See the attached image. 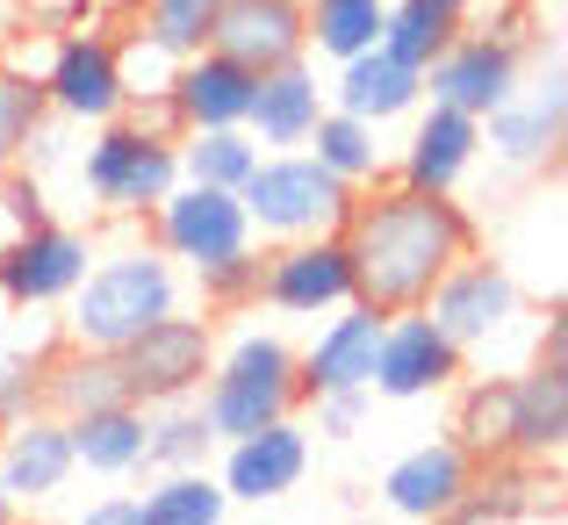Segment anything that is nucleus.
Returning <instances> with one entry per match:
<instances>
[{"label": "nucleus", "instance_id": "nucleus-1", "mask_svg": "<svg viewBox=\"0 0 568 525\" xmlns=\"http://www.w3.org/2000/svg\"><path fill=\"white\" fill-rule=\"evenodd\" d=\"M346 260L353 289L375 310H425V295L446 281V266L468 260L483 245V223L468 216V202L432 188H403V180H375L353 194L346 216Z\"/></svg>", "mask_w": 568, "mask_h": 525}, {"label": "nucleus", "instance_id": "nucleus-2", "mask_svg": "<svg viewBox=\"0 0 568 525\" xmlns=\"http://www.w3.org/2000/svg\"><path fill=\"white\" fill-rule=\"evenodd\" d=\"M425 317L454 339L468 374H518V367H532V353L547 339V317L518 289V274L504 260H489L483 245L446 266V281L425 295Z\"/></svg>", "mask_w": 568, "mask_h": 525}, {"label": "nucleus", "instance_id": "nucleus-3", "mask_svg": "<svg viewBox=\"0 0 568 525\" xmlns=\"http://www.w3.org/2000/svg\"><path fill=\"white\" fill-rule=\"evenodd\" d=\"M187 310V274L166 252L144 245H115L94 252L80 274V289L65 295V346H94V353H123L144 324Z\"/></svg>", "mask_w": 568, "mask_h": 525}, {"label": "nucleus", "instance_id": "nucleus-4", "mask_svg": "<svg viewBox=\"0 0 568 525\" xmlns=\"http://www.w3.org/2000/svg\"><path fill=\"white\" fill-rule=\"evenodd\" d=\"M194 403H202L216 446L245 440V432L274 425V417H295V411H303V388H295V346L281 332H231V339H216V360H209Z\"/></svg>", "mask_w": 568, "mask_h": 525}, {"label": "nucleus", "instance_id": "nucleus-5", "mask_svg": "<svg viewBox=\"0 0 568 525\" xmlns=\"http://www.w3.org/2000/svg\"><path fill=\"white\" fill-rule=\"evenodd\" d=\"M80 188L94 194L101 216H152L173 188H181V138L138 123V115H109V123L87 130L80 152Z\"/></svg>", "mask_w": 568, "mask_h": 525}, {"label": "nucleus", "instance_id": "nucleus-6", "mask_svg": "<svg viewBox=\"0 0 568 525\" xmlns=\"http://www.w3.org/2000/svg\"><path fill=\"white\" fill-rule=\"evenodd\" d=\"M353 194L361 188H346L310 152H260L237 202H245V223L260 245H288V238H338L353 216Z\"/></svg>", "mask_w": 568, "mask_h": 525}, {"label": "nucleus", "instance_id": "nucleus-7", "mask_svg": "<svg viewBox=\"0 0 568 525\" xmlns=\"http://www.w3.org/2000/svg\"><path fill=\"white\" fill-rule=\"evenodd\" d=\"M561 138H568V58L561 37H532L518 94L483 115V152L504 173H555Z\"/></svg>", "mask_w": 568, "mask_h": 525}, {"label": "nucleus", "instance_id": "nucleus-8", "mask_svg": "<svg viewBox=\"0 0 568 525\" xmlns=\"http://www.w3.org/2000/svg\"><path fill=\"white\" fill-rule=\"evenodd\" d=\"M43 109L58 115V123H109V115H123V72H115V29H58L51 43H43Z\"/></svg>", "mask_w": 568, "mask_h": 525}, {"label": "nucleus", "instance_id": "nucleus-9", "mask_svg": "<svg viewBox=\"0 0 568 525\" xmlns=\"http://www.w3.org/2000/svg\"><path fill=\"white\" fill-rule=\"evenodd\" d=\"M115 360H123L130 403H144V411H159V403H194L209 360H216V317H187V310H173V317L144 324Z\"/></svg>", "mask_w": 568, "mask_h": 525}, {"label": "nucleus", "instance_id": "nucleus-10", "mask_svg": "<svg viewBox=\"0 0 568 525\" xmlns=\"http://www.w3.org/2000/svg\"><path fill=\"white\" fill-rule=\"evenodd\" d=\"M144 223H152V245L166 252L181 274H202V266L260 245L252 223H245V202H237L231 188H194V180H181V188H173Z\"/></svg>", "mask_w": 568, "mask_h": 525}, {"label": "nucleus", "instance_id": "nucleus-11", "mask_svg": "<svg viewBox=\"0 0 568 525\" xmlns=\"http://www.w3.org/2000/svg\"><path fill=\"white\" fill-rule=\"evenodd\" d=\"M526 51H532V37H483V29H460V37L425 65V101H446V109H460V115L483 123L497 101L518 94Z\"/></svg>", "mask_w": 568, "mask_h": 525}, {"label": "nucleus", "instance_id": "nucleus-12", "mask_svg": "<svg viewBox=\"0 0 568 525\" xmlns=\"http://www.w3.org/2000/svg\"><path fill=\"white\" fill-rule=\"evenodd\" d=\"M353 295L361 289H353L346 238H288L260 252V303L281 317H332Z\"/></svg>", "mask_w": 568, "mask_h": 525}, {"label": "nucleus", "instance_id": "nucleus-13", "mask_svg": "<svg viewBox=\"0 0 568 525\" xmlns=\"http://www.w3.org/2000/svg\"><path fill=\"white\" fill-rule=\"evenodd\" d=\"M87 260H94V238H87V231H72V223H58V216L29 223V231L0 252V303H8V310L65 303V295L80 289Z\"/></svg>", "mask_w": 568, "mask_h": 525}, {"label": "nucleus", "instance_id": "nucleus-14", "mask_svg": "<svg viewBox=\"0 0 568 525\" xmlns=\"http://www.w3.org/2000/svg\"><path fill=\"white\" fill-rule=\"evenodd\" d=\"M460 374H468V367H460L454 339H446L425 310H388L382 346H375V382H367L375 396H388V403H425V396H446Z\"/></svg>", "mask_w": 568, "mask_h": 525}, {"label": "nucleus", "instance_id": "nucleus-15", "mask_svg": "<svg viewBox=\"0 0 568 525\" xmlns=\"http://www.w3.org/2000/svg\"><path fill=\"white\" fill-rule=\"evenodd\" d=\"M303 475H310V425L303 417H274V425L216 446V483L231 504H281L288 489H303Z\"/></svg>", "mask_w": 568, "mask_h": 525}, {"label": "nucleus", "instance_id": "nucleus-16", "mask_svg": "<svg viewBox=\"0 0 568 525\" xmlns=\"http://www.w3.org/2000/svg\"><path fill=\"white\" fill-rule=\"evenodd\" d=\"M483 159V123L460 109H446V101H417L410 109V138H403V152H388V180H403V188H432V194H454L468 166Z\"/></svg>", "mask_w": 568, "mask_h": 525}, {"label": "nucleus", "instance_id": "nucleus-17", "mask_svg": "<svg viewBox=\"0 0 568 525\" xmlns=\"http://www.w3.org/2000/svg\"><path fill=\"white\" fill-rule=\"evenodd\" d=\"M382 324H388V310L361 303V295H353V303H338L332 317L317 324V339H310V346H295V388H303V403L324 396V388H367V382H375Z\"/></svg>", "mask_w": 568, "mask_h": 525}, {"label": "nucleus", "instance_id": "nucleus-18", "mask_svg": "<svg viewBox=\"0 0 568 525\" xmlns=\"http://www.w3.org/2000/svg\"><path fill=\"white\" fill-rule=\"evenodd\" d=\"M324 109H332V94H324V80H317V58H288V65L252 80L245 130H252L260 152H303Z\"/></svg>", "mask_w": 568, "mask_h": 525}, {"label": "nucleus", "instance_id": "nucleus-19", "mask_svg": "<svg viewBox=\"0 0 568 525\" xmlns=\"http://www.w3.org/2000/svg\"><path fill=\"white\" fill-rule=\"evenodd\" d=\"M252 80L260 72L252 65H237V58H223V51H194L173 65V87H166V109H173V130H231V123H245V109H252Z\"/></svg>", "mask_w": 568, "mask_h": 525}, {"label": "nucleus", "instance_id": "nucleus-20", "mask_svg": "<svg viewBox=\"0 0 568 525\" xmlns=\"http://www.w3.org/2000/svg\"><path fill=\"white\" fill-rule=\"evenodd\" d=\"M72 475H80V461H72V432L58 411H29L22 425L0 432V489L14 504H51Z\"/></svg>", "mask_w": 568, "mask_h": 525}, {"label": "nucleus", "instance_id": "nucleus-21", "mask_svg": "<svg viewBox=\"0 0 568 525\" xmlns=\"http://www.w3.org/2000/svg\"><path fill=\"white\" fill-rule=\"evenodd\" d=\"M209 51L237 58L252 72H274L303 51V0H223L209 22Z\"/></svg>", "mask_w": 568, "mask_h": 525}, {"label": "nucleus", "instance_id": "nucleus-22", "mask_svg": "<svg viewBox=\"0 0 568 525\" xmlns=\"http://www.w3.org/2000/svg\"><path fill=\"white\" fill-rule=\"evenodd\" d=\"M468 483H475L468 446L460 440H425L382 475V504H388V518H403V525H432Z\"/></svg>", "mask_w": 568, "mask_h": 525}, {"label": "nucleus", "instance_id": "nucleus-23", "mask_svg": "<svg viewBox=\"0 0 568 525\" xmlns=\"http://www.w3.org/2000/svg\"><path fill=\"white\" fill-rule=\"evenodd\" d=\"M568 446V360H532L511 374V461L555 468Z\"/></svg>", "mask_w": 568, "mask_h": 525}, {"label": "nucleus", "instance_id": "nucleus-24", "mask_svg": "<svg viewBox=\"0 0 568 525\" xmlns=\"http://www.w3.org/2000/svg\"><path fill=\"white\" fill-rule=\"evenodd\" d=\"M324 94H332V109L361 115V123H396V115H410L417 101H425V72L403 65V58H388L382 43L361 58H346V65H332V80H324Z\"/></svg>", "mask_w": 568, "mask_h": 525}, {"label": "nucleus", "instance_id": "nucleus-25", "mask_svg": "<svg viewBox=\"0 0 568 525\" xmlns=\"http://www.w3.org/2000/svg\"><path fill=\"white\" fill-rule=\"evenodd\" d=\"M109 403H130V382H123L115 353H94V346L43 353V411L80 417V411H109Z\"/></svg>", "mask_w": 568, "mask_h": 525}, {"label": "nucleus", "instance_id": "nucleus-26", "mask_svg": "<svg viewBox=\"0 0 568 525\" xmlns=\"http://www.w3.org/2000/svg\"><path fill=\"white\" fill-rule=\"evenodd\" d=\"M65 432H72V461H80L87 475H109V483L144 475V403L80 411V417H65Z\"/></svg>", "mask_w": 568, "mask_h": 525}, {"label": "nucleus", "instance_id": "nucleus-27", "mask_svg": "<svg viewBox=\"0 0 568 525\" xmlns=\"http://www.w3.org/2000/svg\"><path fill=\"white\" fill-rule=\"evenodd\" d=\"M532 504H540V468H526V461H489V468H475V483L432 525H518Z\"/></svg>", "mask_w": 568, "mask_h": 525}, {"label": "nucleus", "instance_id": "nucleus-28", "mask_svg": "<svg viewBox=\"0 0 568 525\" xmlns=\"http://www.w3.org/2000/svg\"><path fill=\"white\" fill-rule=\"evenodd\" d=\"M446 440L468 446L475 468L511 461V374H475V382L460 388V403H454V432H446Z\"/></svg>", "mask_w": 568, "mask_h": 525}, {"label": "nucleus", "instance_id": "nucleus-29", "mask_svg": "<svg viewBox=\"0 0 568 525\" xmlns=\"http://www.w3.org/2000/svg\"><path fill=\"white\" fill-rule=\"evenodd\" d=\"M303 152L317 159V166H332L346 188H375V180H388V144H382V130L361 123V115H346V109H324Z\"/></svg>", "mask_w": 568, "mask_h": 525}, {"label": "nucleus", "instance_id": "nucleus-30", "mask_svg": "<svg viewBox=\"0 0 568 525\" xmlns=\"http://www.w3.org/2000/svg\"><path fill=\"white\" fill-rule=\"evenodd\" d=\"M144 525H223L231 518V497H223L216 468H152L138 497Z\"/></svg>", "mask_w": 568, "mask_h": 525}, {"label": "nucleus", "instance_id": "nucleus-31", "mask_svg": "<svg viewBox=\"0 0 568 525\" xmlns=\"http://www.w3.org/2000/svg\"><path fill=\"white\" fill-rule=\"evenodd\" d=\"M382 8L388 0H303V51L324 65L375 51L382 43Z\"/></svg>", "mask_w": 568, "mask_h": 525}, {"label": "nucleus", "instance_id": "nucleus-32", "mask_svg": "<svg viewBox=\"0 0 568 525\" xmlns=\"http://www.w3.org/2000/svg\"><path fill=\"white\" fill-rule=\"evenodd\" d=\"M216 461V432H209L202 403H159L144 411V475L152 468H209Z\"/></svg>", "mask_w": 568, "mask_h": 525}, {"label": "nucleus", "instance_id": "nucleus-33", "mask_svg": "<svg viewBox=\"0 0 568 525\" xmlns=\"http://www.w3.org/2000/svg\"><path fill=\"white\" fill-rule=\"evenodd\" d=\"M454 37H460V14L446 8V0H388L382 8V51L403 58V65H417V72H425Z\"/></svg>", "mask_w": 568, "mask_h": 525}, {"label": "nucleus", "instance_id": "nucleus-34", "mask_svg": "<svg viewBox=\"0 0 568 525\" xmlns=\"http://www.w3.org/2000/svg\"><path fill=\"white\" fill-rule=\"evenodd\" d=\"M260 166V144H252L245 123L231 130H187L181 138V180H194V188H245V173Z\"/></svg>", "mask_w": 568, "mask_h": 525}, {"label": "nucleus", "instance_id": "nucleus-35", "mask_svg": "<svg viewBox=\"0 0 568 525\" xmlns=\"http://www.w3.org/2000/svg\"><path fill=\"white\" fill-rule=\"evenodd\" d=\"M216 8H223V0H138V8H130V22H138L152 43H166L173 58H194L209 43Z\"/></svg>", "mask_w": 568, "mask_h": 525}, {"label": "nucleus", "instance_id": "nucleus-36", "mask_svg": "<svg viewBox=\"0 0 568 525\" xmlns=\"http://www.w3.org/2000/svg\"><path fill=\"white\" fill-rule=\"evenodd\" d=\"M173 65L181 58L166 51V43H152L138 22L115 29V72H123V109H138V101H159L173 87Z\"/></svg>", "mask_w": 568, "mask_h": 525}, {"label": "nucleus", "instance_id": "nucleus-37", "mask_svg": "<svg viewBox=\"0 0 568 525\" xmlns=\"http://www.w3.org/2000/svg\"><path fill=\"white\" fill-rule=\"evenodd\" d=\"M43 87H37V72H14V65H0V166H22V144L37 138V123H43Z\"/></svg>", "mask_w": 568, "mask_h": 525}, {"label": "nucleus", "instance_id": "nucleus-38", "mask_svg": "<svg viewBox=\"0 0 568 525\" xmlns=\"http://www.w3.org/2000/svg\"><path fill=\"white\" fill-rule=\"evenodd\" d=\"M194 289H202V303L209 310H245V303H260V245L252 252H231V260H216V266H202V274H187Z\"/></svg>", "mask_w": 568, "mask_h": 525}, {"label": "nucleus", "instance_id": "nucleus-39", "mask_svg": "<svg viewBox=\"0 0 568 525\" xmlns=\"http://www.w3.org/2000/svg\"><path fill=\"white\" fill-rule=\"evenodd\" d=\"M303 411H310V432H317V440H361L367 411H375V388H324Z\"/></svg>", "mask_w": 568, "mask_h": 525}, {"label": "nucleus", "instance_id": "nucleus-40", "mask_svg": "<svg viewBox=\"0 0 568 525\" xmlns=\"http://www.w3.org/2000/svg\"><path fill=\"white\" fill-rule=\"evenodd\" d=\"M43 216H51V202H43L37 173H22V166H0V252H8L14 238L29 231V223H43Z\"/></svg>", "mask_w": 568, "mask_h": 525}, {"label": "nucleus", "instance_id": "nucleus-41", "mask_svg": "<svg viewBox=\"0 0 568 525\" xmlns=\"http://www.w3.org/2000/svg\"><path fill=\"white\" fill-rule=\"evenodd\" d=\"M29 411H43V360L8 353L0 360V425H22Z\"/></svg>", "mask_w": 568, "mask_h": 525}, {"label": "nucleus", "instance_id": "nucleus-42", "mask_svg": "<svg viewBox=\"0 0 568 525\" xmlns=\"http://www.w3.org/2000/svg\"><path fill=\"white\" fill-rule=\"evenodd\" d=\"M8 8L29 37H58V29H72V22H94V0H8Z\"/></svg>", "mask_w": 568, "mask_h": 525}, {"label": "nucleus", "instance_id": "nucleus-43", "mask_svg": "<svg viewBox=\"0 0 568 525\" xmlns=\"http://www.w3.org/2000/svg\"><path fill=\"white\" fill-rule=\"evenodd\" d=\"M72 525H144V518H138V497H94Z\"/></svg>", "mask_w": 568, "mask_h": 525}, {"label": "nucleus", "instance_id": "nucleus-44", "mask_svg": "<svg viewBox=\"0 0 568 525\" xmlns=\"http://www.w3.org/2000/svg\"><path fill=\"white\" fill-rule=\"evenodd\" d=\"M138 0H94V14H130Z\"/></svg>", "mask_w": 568, "mask_h": 525}, {"label": "nucleus", "instance_id": "nucleus-45", "mask_svg": "<svg viewBox=\"0 0 568 525\" xmlns=\"http://www.w3.org/2000/svg\"><path fill=\"white\" fill-rule=\"evenodd\" d=\"M14 518V497H8V489H0V525H8Z\"/></svg>", "mask_w": 568, "mask_h": 525}, {"label": "nucleus", "instance_id": "nucleus-46", "mask_svg": "<svg viewBox=\"0 0 568 525\" xmlns=\"http://www.w3.org/2000/svg\"><path fill=\"white\" fill-rule=\"evenodd\" d=\"M446 8H454V14H460V8H468V0H446Z\"/></svg>", "mask_w": 568, "mask_h": 525}, {"label": "nucleus", "instance_id": "nucleus-47", "mask_svg": "<svg viewBox=\"0 0 568 525\" xmlns=\"http://www.w3.org/2000/svg\"><path fill=\"white\" fill-rule=\"evenodd\" d=\"M8 525H22V518H8Z\"/></svg>", "mask_w": 568, "mask_h": 525}, {"label": "nucleus", "instance_id": "nucleus-48", "mask_svg": "<svg viewBox=\"0 0 568 525\" xmlns=\"http://www.w3.org/2000/svg\"><path fill=\"white\" fill-rule=\"evenodd\" d=\"M0 37H8V29H0Z\"/></svg>", "mask_w": 568, "mask_h": 525}, {"label": "nucleus", "instance_id": "nucleus-49", "mask_svg": "<svg viewBox=\"0 0 568 525\" xmlns=\"http://www.w3.org/2000/svg\"><path fill=\"white\" fill-rule=\"evenodd\" d=\"M0 8H8V0H0Z\"/></svg>", "mask_w": 568, "mask_h": 525}, {"label": "nucleus", "instance_id": "nucleus-50", "mask_svg": "<svg viewBox=\"0 0 568 525\" xmlns=\"http://www.w3.org/2000/svg\"><path fill=\"white\" fill-rule=\"evenodd\" d=\"M223 525H231V518H223Z\"/></svg>", "mask_w": 568, "mask_h": 525}, {"label": "nucleus", "instance_id": "nucleus-51", "mask_svg": "<svg viewBox=\"0 0 568 525\" xmlns=\"http://www.w3.org/2000/svg\"><path fill=\"white\" fill-rule=\"evenodd\" d=\"M0 432H8V425H0Z\"/></svg>", "mask_w": 568, "mask_h": 525}]
</instances>
